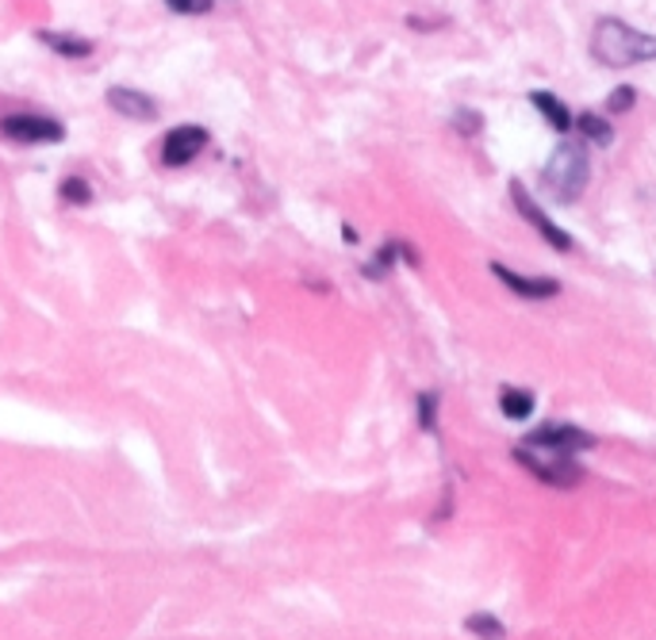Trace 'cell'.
I'll return each mask as SVG.
<instances>
[{
  "mask_svg": "<svg viewBox=\"0 0 656 640\" xmlns=\"http://www.w3.org/2000/svg\"><path fill=\"white\" fill-rule=\"evenodd\" d=\"M591 54H596L599 66L607 69H630V66H642V61L656 58V35H645V31L630 27V23L607 20L596 23V35H591Z\"/></svg>",
  "mask_w": 656,
  "mask_h": 640,
  "instance_id": "6da1fadb",
  "label": "cell"
},
{
  "mask_svg": "<svg viewBox=\"0 0 656 640\" xmlns=\"http://www.w3.org/2000/svg\"><path fill=\"white\" fill-rule=\"evenodd\" d=\"M591 181V158L580 143H560L542 169V192L553 204H576Z\"/></svg>",
  "mask_w": 656,
  "mask_h": 640,
  "instance_id": "7a4b0ae2",
  "label": "cell"
},
{
  "mask_svg": "<svg viewBox=\"0 0 656 640\" xmlns=\"http://www.w3.org/2000/svg\"><path fill=\"white\" fill-rule=\"evenodd\" d=\"M519 464L526 472H534L542 483H553V487H576L583 480V468L576 464V457H565V452H545V449H530V445H519L514 449Z\"/></svg>",
  "mask_w": 656,
  "mask_h": 640,
  "instance_id": "3957f363",
  "label": "cell"
},
{
  "mask_svg": "<svg viewBox=\"0 0 656 640\" xmlns=\"http://www.w3.org/2000/svg\"><path fill=\"white\" fill-rule=\"evenodd\" d=\"M511 200H514V207H519V215L526 218V223L534 226V231L542 234V238L549 242V246L557 249V254H568V249L576 246V242H572V234H568V231H560V226L553 223V218L545 215L542 207L534 204V200H530V192H526V184H522V181H511Z\"/></svg>",
  "mask_w": 656,
  "mask_h": 640,
  "instance_id": "277c9868",
  "label": "cell"
},
{
  "mask_svg": "<svg viewBox=\"0 0 656 640\" xmlns=\"http://www.w3.org/2000/svg\"><path fill=\"white\" fill-rule=\"evenodd\" d=\"M0 135L23 146H43V143H58L66 131L51 115H8V120H0Z\"/></svg>",
  "mask_w": 656,
  "mask_h": 640,
  "instance_id": "5b68a950",
  "label": "cell"
},
{
  "mask_svg": "<svg viewBox=\"0 0 656 640\" xmlns=\"http://www.w3.org/2000/svg\"><path fill=\"white\" fill-rule=\"evenodd\" d=\"M522 445H530V449H545V452H565V457H572V452H580V449H591V445H596V437L583 434L580 426H537Z\"/></svg>",
  "mask_w": 656,
  "mask_h": 640,
  "instance_id": "8992f818",
  "label": "cell"
},
{
  "mask_svg": "<svg viewBox=\"0 0 656 640\" xmlns=\"http://www.w3.org/2000/svg\"><path fill=\"white\" fill-rule=\"evenodd\" d=\"M208 146V131L197 127V123H185V127H174L162 143V161L169 169L177 166H189L192 158H200V150Z\"/></svg>",
  "mask_w": 656,
  "mask_h": 640,
  "instance_id": "52a82bcc",
  "label": "cell"
},
{
  "mask_svg": "<svg viewBox=\"0 0 656 640\" xmlns=\"http://www.w3.org/2000/svg\"><path fill=\"white\" fill-rule=\"evenodd\" d=\"M491 272H496L514 295H522V300H549V295L560 292V284L553 277H522V272L507 269V265H499V261L491 265Z\"/></svg>",
  "mask_w": 656,
  "mask_h": 640,
  "instance_id": "ba28073f",
  "label": "cell"
},
{
  "mask_svg": "<svg viewBox=\"0 0 656 640\" xmlns=\"http://www.w3.org/2000/svg\"><path fill=\"white\" fill-rule=\"evenodd\" d=\"M108 104H112L120 115H127V120H154V115H158L154 97H146V92H138V89H112L108 92Z\"/></svg>",
  "mask_w": 656,
  "mask_h": 640,
  "instance_id": "9c48e42d",
  "label": "cell"
},
{
  "mask_svg": "<svg viewBox=\"0 0 656 640\" xmlns=\"http://www.w3.org/2000/svg\"><path fill=\"white\" fill-rule=\"evenodd\" d=\"M530 104L537 108V112L549 120V127L553 131H560V135H568V131L576 127V115L568 112V104L560 97H553V92H545V89H537V92H530Z\"/></svg>",
  "mask_w": 656,
  "mask_h": 640,
  "instance_id": "30bf717a",
  "label": "cell"
},
{
  "mask_svg": "<svg viewBox=\"0 0 656 640\" xmlns=\"http://www.w3.org/2000/svg\"><path fill=\"white\" fill-rule=\"evenodd\" d=\"M38 38H43L51 50H58L62 58H89L92 54V43L89 38H74V35H58V31H38Z\"/></svg>",
  "mask_w": 656,
  "mask_h": 640,
  "instance_id": "8fae6325",
  "label": "cell"
},
{
  "mask_svg": "<svg viewBox=\"0 0 656 640\" xmlns=\"http://www.w3.org/2000/svg\"><path fill=\"white\" fill-rule=\"evenodd\" d=\"M499 411H503L507 418H514V423H522V418L534 415V395L522 392V388H503V392H499Z\"/></svg>",
  "mask_w": 656,
  "mask_h": 640,
  "instance_id": "7c38bea8",
  "label": "cell"
},
{
  "mask_svg": "<svg viewBox=\"0 0 656 640\" xmlns=\"http://www.w3.org/2000/svg\"><path fill=\"white\" fill-rule=\"evenodd\" d=\"M576 127H580V135L588 138V143H596V146H611V138H614L611 123H607L603 115H596V112L576 115Z\"/></svg>",
  "mask_w": 656,
  "mask_h": 640,
  "instance_id": "4fadbf2b",
  "label": "cell"
},
{
  "mask_svg": "<svg viewBox=\"0 0 656 640\" xmlns=\"http://www.w3.org/2000/svg\"><path fill=\"white\" fill-rule=\"evenodd\" d=\"M465 629L472 637H480V640H507V629H503V621H499L496 614H472V618L465 621Z\"/></svg>",
  "mask_w": 656,
  "mask_h": 640,
  "instance_id": "5bb4252c",
  "label": "cell"
},
{
  "mask_svg": "<svg viewBox=\"0 0 656 640\" xmlns=\"http://www.w3.org/2000/svg\"><path fill=\"white\" fill-rule=\"evenodd\" d=\"M92 200V189L85 177H66L62 181V204H74V207H85Z\"/></svg>",
  "mask_w": 656,
  "mask_h": 640,
  "instance_id": "9a60e30c",
  "label": "cell"
},
{
  "mask_svg": "<svg viewBox=\"0 0 656 640\" xmlns=\"http://www.w3.org/2000/svg\"><path fill=\"white\" fill-rule=\"evenodd\" d=\"M434 415H437V395H419V423H423L426 434H434L437 429Z\"/></svg>",
  "mask_w": 656,
  "mask_h": 640,
  "instance_id": "2e32d148",
  "label": "cell"
},
{
  "mask_svg": "<svg viewBox=\"0 0 656 640\" xmlns=\"http://www.w3.org/2000/svg\"><path fill=\"white\" fill-rule=\"evenodd\" d=\"M634 100H637L634 89H614L611 100H607V108H611V112H630V108H634Z\"/></svg>",
  "mask_w": 656,
  "mask_h": 640,
  "instance_id": "e0dca14e",
  "label": "cell"
},
{
  "mask_svg": "<svg viewBox=\"0 0 656 640\" xmlns=\"http://www.w3.org/2000/svg\"><path fill=\"white\" fill-rule=\"evenodd\" d=\"M174 12H185V15H200V12H208V8L215 4V0H166Z\"/></svg>",
  "mask_w": 656,
  "mask_h": 640,
  "instance_id": "ac0fdd59",
  "label": "cell"
}]
</instances>
